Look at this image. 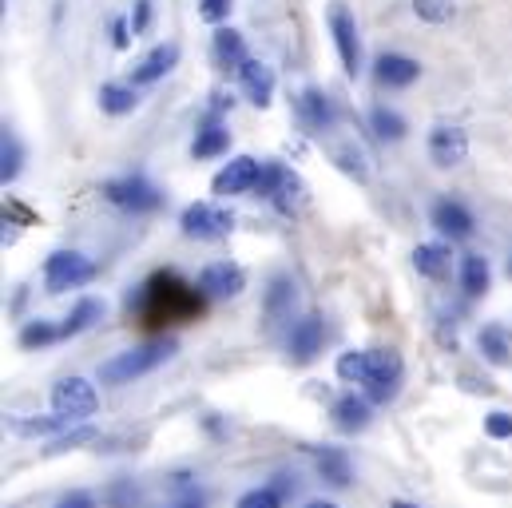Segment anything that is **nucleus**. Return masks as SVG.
I'll list each match as a JSON object with an SVG mask.
<instances>
[{"label": "nucleus", "instance_id": "1", "mask_svg": "<svg viewBox=\"0 0 512 508\" xmlns=\"http://www.w3.org/2000/svg\"><path fill=\"white\" fill-rule=\"evenodd\" d=\"M131 310H135L139 326L155 330L163 322L195 318L203 310V290L199 286H187L175 270H159V274H151L139 286V294H131Z\"/></svg>", "mask_w": 512, "mask_h": 508}, {"label": "nucleus", "instance_id": "2", "mask_svg": "<svg viewBox=\"0 0 512 508\" xmlns=\"http://www.w3.org/2000/svg\"><path fill=\"white\" fill-rule=\"evenodd\" d=\"M175 350H179L175 338H151V342H143V346H135V350H124V354L108 358V362L100 366V381H104V385H128V381L159 370Z\"/></svg>", "mask_w": 512, "mask_h": 508}, {"label": "nucleus", "instance_id": "3", "mask_svg": "<svg viewBox=\"0 0 512 508\" xmlns=\"http://www.w3.org/2000/svg\"><path fill=\"white\" fill-rule=\"evenodd\" d=\"M104 199L112 207H120V211L143 215V211H155L163 203V191L147 175H124V179H108L104 183Z\"/></svg>", "mask_w": 512, "mask_h": 508}, {"label": "nucleus", "instance_id": "4", "mask_svg": "<svg viewBox=\"0 0 512 508\" xmlns=\"http://www.w3.org/2000/svg\"><path fill=\"white\" fill-rule=\"evenodd\" d=\"M258 199H270L278 211H294L298 203H302V179L286 167V163H278V159H266L262 163V179H258Z\"/></svg>", "mask_w": 512, "mask_h": 508}, {"label": "nucleus", "instance_id": "5", "mask_svg": "<svg viewBox=\"0 0 512 508\" xmlns=\"http://www.w3.org/2000/svg\"><path fill=\"white\" fill-rule=\"evenodd\" d=\"M92 278H96V266L80 251H56L44 262V286H48V294H64V290L88 286Z\"/></svg>", "mask_w": 512, "mask_h": 508}, {"label": "nucleus", "instance_id": "6", "mask_svg": "<svg viewBox=\"0 0 512 508\" xmlns=\"http://www.w3.org/2000/svg\"><path fill=\"white\" fill-rule=\"evenodd\" d=\"M370 354L374 358H370V378L362 385V397L370 405H385V401L397 397L401 378H405V366H401V354H393V350H370Z\"/></svg>", "mask_w": 512, "mask_h": 508}, {"label": "nucleus", "instance_id": "7", "mask_svg": "<svg viewBox=\"0 0 512 508\" xmlns=\"http://www.w3.org/2000/svg\"><path fill=\"white\" fill-rule=\"evenodd\" d=\"M52 409L68 421H84L100 409V397H96V385L84 378H64L52 385Z\"/></svg>", "mask_w": 512, "mask_h": 508}, {"label": "nucleus", "instance_id": "8", "mask_svg": "<svg viewBox=\"0 0 512 508\" xmlns=\"http://www.w3.org/2000/svg\"><path fill=\"white\" fill-rule=\"evenodd\" d=\"M179 227H183L187 239H203V243H207V239H223V235H231L235 215L223 211V207H215V203H191V207L183 211Z\"/></svg>", "mask_w": 512, "mask_h": 508}, {"label": "nucleus", "instance_id": "9", "mask_svg": "<svg viewBox=\"0 0 512 508\" xmlns=\"http://www.w3.org/2000/svg\"><path fill=\"white\" fill-rule=\"evenodd\" d=\"M330 36H334V44H338V56H342L346 76H358V68H362L358 24H354V16H350V8H346L342 0H338V4H330Z\"/></svg>", "mask_w": 512, "mask_h": 508}, {"label": "nucleus", "instance_id": "10", "mask_svg": "<svg viewBox=\"0 0 512 508\" xmlns=\"http://www.w3.org/2000/svg\"><path fill=\"white\" fill-rule=\"evenodd\" d=\"M258 179H262V163H258L255 155H235L219 175H215V183H211V191L215 195H247V191H255Z\"/></svg>", "mask_w": 512, "mask_h": 508}, {"label": "nucleus", "instance_id": "11", "mask_svg": "<svg viewBox=\"0 0 512 508\" xmlns=\"http://www.w3.org/2000/svg\"><path fill=\"white\" fill-rule=\"evenodd\" d=\"M207 298H235V294H243V286H247V274H243V266H235V262H211V266H203L199 270V282H195Z\"/></svg>", "mask_w": 512, "mask_h": 508}, {"label": "nucleus", "instance_id": "12", "mask_svg": "<svg viewBox=\"0 0 512 508\" xmlns=\"http://www.w3.org/2000/svg\"><path fill=\"white\" fill-rule=\"evenodd\" d=\"M290 358L298 362V366H306V362H314L318 354H322V346H326V326H322V318L318 314H306V318H298L294 326H290Z\"/></svg>", "mask_w": 512, "mask_h": 508}, {"label": "nucleus", "instance_id": "13", "mask_svg": "<svg viewBox=\"0 0 512 508\" xmlns=\"http://www.w3.org/2000/svg\"><path fill=\"white\" fill-rule=\"evenodd\" d=\"M429 155L437 167H457L469 155V135L461 127H433L429 131Z\"/></svg>", "mask_w": 512, "mask_h": 508}, {"label": "nucleus", "instance_id": "14", "mask_svg": "<svg viewBox=\"0 0 512 508\" xmlns=\"http://www.w3.org/2000/svg\"><path fill=\"white\" fill-rule=\"evenodd\" d=\"M433 227L445 235V239H469L473 235V215L465 203L457 199H437L433 203Z\"/></svg>", "mask_w": 512, "mask_h": 508}, {"label": "nucleus", "instance_id": "15", "mask_svg": "<svg viewBox=\"0 0 512 508\" xmlns=\"http://www.w3.org/2000/svg\"><path fill=\"white\" fill-rule=\"evenodd\" d=\"M374 76L385 88H409L417 76H421V64L413 56H401V52H382L374 60Z\"/></svg>", "mask_w": 512, "mask_h": 508}, {"label": "nucleus", "instance_id": "16", "mask_svg": "<svg viewBox=\"0 0 512 508\" xmlns=\"http://www.w3.org/2000/svg\"><path fill=\"white\" fill-rule=\"evenodd\" d=\"M175 60H179V48H175V44H155V48H151L135 68H131V88L163 80V76L175 68Z\"/></svg>", "mask_w": 512, "mask_h": 508}, {"label": "nucleus", "instance_id": "17", "mask_svg": "<svg viewBox=\"0 0 512 508\" xmlns=\"http://www.w3.org/2000/svg\"><path fill=\"white\" fill-rule=\"evenodd\" d=\"M298 116H302V124L310 127V131H330L334 120H338V108H334V100H330L326 92L306 88V92L298 96Z\"/></svg>", "mask_w": 512, "mask_h": 508}, {"label": "nucleus", "instance_id": "18", "mask_svg": "<svg viewBox=\"0 0 512 508\" xmlns=\"http://www.w3.org/2000/svg\"><path fill=\"white\" fill-rule=\"evenodd\" d=\"M239 84H243V92H247V100L255 108H266L274 100V68L262 64V60H247L239 68Z\"/></svg>", "mask_w": 512, "mask_h": 508}, {"label": "nucleus", "instance_id": "19", "mask_svg": "<svg viewBox=\"0 0 512 508\" xmlns=\"http://www.w3.org/2000/svg\"><path fill=\"white\" fill-rule=\"evenodd\" d=\"M334 425H338L342 433H362V429L370 425V401L358 397V393L338 397V401H334Z\"/></svg>", "mask_w": 512, "mask_h": 508}, {"label": "nucleus", "instance_id": "20", "mask_svg": "<svg viewBox=\"0 0 512 508\" xmlns=\"http://www.w3.org/2000/svg\"><path fill=\"white\" fill-rule=\"evenodd\" d=\"M231 147V131L223 127V120H203L199 124V135H195V143H191V155L195 159H215V155H223Z\"/></svg>", "mask_w": 512, "mask_h": 508}, {"label": "nucleus", "instance_id": "21", "mask_svg": "<svg viewBox=\"0 0 512 508\" xmlns=\"http://www.w3.org/2000/svg\"><path fill=\"white\" fill-rule=\"evenodd\" d=\"M318 477L334 489H350V481H354L350 457L342 449H318Z\"/></svg>", "mask_w": 512, "mask_h": 508}, {"label": "nucleus", "instance_id": "22", "mask_svg": "<svg viewBox=\"0 0 512 508\" xmlns=\"http://www.w3.org/2000/svg\"><path fill=\"white\" fill-rule=\"evenodd\" d=\"M215 64L219 68H235V72L247 64V44H243V36L235 28H219L215 32Z\"/></svg>", "mask_w": 512, "mask_h": 508}, {"label": "nucleus", "instance_id": "23", "mask_svg": "<svg viewBox=\"0 0 512 508\" xmlns=\"http://www.w3.org/2000/svg\"><path fill=\"white\" fill-rule=\"evenodd\" d=\"M100 318H104V302H100V298H80V302H76V310L64 318L60 334H64V338H76V334L92 330Z\"/></svg>", "mask_w": 512, "mask_h": 508}, {"label": "nucleus", "instance_id": "24", "mask_svg": "<svg viewBox=\"0 0 512 508\" xmlns=\"http://www.w3.org/2000/svg\"><path fill=\"white\" fill-rule=\"evenodd\" d=\"M477 346H481V354H485L489 366H509L512 362V342L501 326H485L477 334Z\"/></svg>", "mask_w": 512, "mask_h": 508}, {"label": "nucleus", "instance_id": "25", "mask_svg": "<svg viewBox=\"0 0 512 508\" xmlns=\"http://www.w3.org/2000/svg\"><path fill=\"white\" fill-rule=\"evenodd\" d=\"M413 266L425 274V278H445L449 274V247L441 243H421L413 251Z\"/></svg>", "mask_w": 512, "mask_h": 508}, {"label": "nucleus", "instance_id": "26", "mask_svg": "<svg viewBox=\"0 0 512 508\" xmlns=\"http://www.w3.org/2000/svg\"><path fill=\"white\" fill-rule=\"evenodd\" d=\"M135 104H139V96L128 84H104L100 88V108L108 116H128V112H135Z\"/></svg>", "mask_w": 512, "mask_h": 508}, {"label": "nucleus", "instance_id": "27", "mask_svg": "<svg viewBox=\"0 0 512 508\" xmlns=\"http://www.w3.org/2000/svg\"><path fill=\"white\" fill-rule=\"evenodd\" d=\"M461 286H465V294H485L489 290V262L481 258V254H465L461 258Z\"/></svg>", "mask_w": 512, "mask_h": 508}, {"label": "nucleus", "instance_id": "28", "mask_svg": "<svg viewBox=\"0 0 512 508\" xmlns=\"http://www.w3.org/2000/svg\"><path fill=\"white\" fill-rule=\"evenodd\" d=\"M72 421L68 417H60V413H52V417H12V429L20 433V437H48V433H60V429H68Z\"/></svg>", "mask_w": 512, "mask_h": 508}, {"label": "nucleus", "instance_id": "29", "mask_svg": "<svg viewBox=\"0 0 512 508\" xmlns=\"http://www.w3.org/2000/svg\"><path fill=\"white\" fill-rule=\"evenodd\" d=\"M20 163H24V147H20V139L4 127V135H0V179L12 183V179L20 175Z\"/></svg>", "mask_w": 512, "mask_h": 508}, {"label": "nucleus", "instance_id": "30", "mask_svg": "<svg viewBox=\"0 0 512 508\" xmlns=\"http://www.w3.org/2000/svg\"><path fill=\"white\" fill-rule=\"evenodd\" d=\"M370 350H350V354H342L338 358V378L350 381V385H366L370 378Z\"/></svg>", "mask_w": 512, "mask_h": 508}, {"label": "nucleus", "instance_id": "31", "mask_svg": "<svg viewBox=\"0 0 512 508\" xmlns=\"http://www.w3.org/2000/svg\"><path fill=\"white\" fill-rule=\"evenodd\" d=\"M286 310H294V278L278 274V278L270 282V290H266V314L278 318V314H286Z\"/></svg>", "mask_w": 512, "mask_h": 508}, {"label": "nucleus", "instance_id": "32", "mask_svg": "<svg viewBox=\"0 0 512 508\" xmlns=\"http://www.w3.org/2000/svg\"><path fill=\"white\" fill-rule=\"evenodd\" d=\"M56 338H64V334H60V326L48 322V318H36V322H28V326L20 330V346H24V350L48 346V342H56Z\"/></svg>", "mask_w": 512, "mask_h": 508}, {"label": "nucleus", "instance_id": "33", "mask_svg": "<svg viewBox=\"0 0 512 508\" xmlns=\"http://www.w3.org/2000/svg\"><path fill=\"white\" fill-rule=\"evenodd\" d=\"M88 441H96V429H92V425H76V429H68L64 437H56V441H52L44 453H48V457H56V453H68V449L88 445Z\"/></svg>", "mask_w": 512, "mask_h": 508}, {"label": "nucleus", "instance_id": "34", "mask_svg": "<svg viewBox=\"0 0 512 508\" xmlns=\"http://www.w3.org/2000/svg\"><path fill=\"white\" fill-rule=\"evenodd\" d=\"M370 127H374L382 139H401V135H405V120H401L397 112H389V108H374V112H370Z\"/></svg>", "mask_w": 512, "mask_h": 508}, {"label": "nucleus", "instance_id": "35", "mask_svg": "<svg viewBox=\"0 0 512 508\" xmlns=\"http://www.w3.org/2000/svg\"><path fill=\"white\" fill-rule=\"evenodd\" d=\"M413 12L429 24H445L453 20V0H413Z\"/></svg>", "mask_w": 512, "mask_h": 508}, {"label": "nucleus", "instance_id": "36", "mask_svg": "<svg viewBox=\"0 0 512 508\" xmlns=\"http://www.w3.org/2000/svg\"><path fill=\"white\" fill-rule=\"evenodd\" d=\"M334 159H338V167H342V171H350V175L366 179V159H362V151H358V147L342 143V147H334Z\"/></svg>", "mask_w": 512, "mask_h": 508}, {"label": "nucleus", "instance_id": "37", "mask_svg": "<svg viewBox=\"0 0 512 508\" xmlns=\"http://www.w3.org/2000/svg\"><path fill=\"white\" fill-rule=\"evenodd\" d=\"M235 508H282V497L266 485V489H251V493H243Z\"/></svg>", "mask_w": 512, "mask_h": 508}, {"label": "nucleus", "instance_id": "38", "mask_svg": "<svg viewBox=\"0 0 512 508\" xmlns=\"http://www.w3.org/2000/svg\"><path fill=\"white\" fill-rule=\"evenodd\" d=\"M485 433H489L493 441H509L512 437V413H505V409L489 413V417H485Z\"/></svg>", "mask_w": 512, "mask_h": 508}, {"label": "nucleus", "instance_id": "39", "mask_svg": "<svg viewBox=\"0 0 512 508\" xmlns=\"http://www.w3.org/2000/svg\"><path fill=\"white\" fill-rule=\"evenodd\" d=\"M231 0H199V16L203 20H211V24H223L227 16H231Z\"/></svg>", "mask_w": 512, "mask_h": 508}, {"label": "nucleus", "instance_id": "40", "mask_svg": "<svg viewBox=\"0 0 512 508\" xmlns=\"http://www.w3.org/2000/svg\"><path fill=\"white\" fill-rule=\"evenodd\" d=\"M108 505H112V508H131V505H135V485H128V481H116V485L108 489Z\"/></svg>", "mask_w": 512, "mask_h": 508}, {"label": "nucleus", "instance_id": "41", "mask_svg": "<svg viewBox=\"0 0 512 508\" xmlns=\"http://www.w3.org/2000/svg\"><path fill=\"white\" fill-rule=\"evenodd\" d=\"M147 28H151V0H135V8H131V32L139 36Z\"/></svg>", "mask_w": 512, "mask_h": 508}, {"label": "nucleus", "instance_id": "42", "mask_svg": "<svg viewBox=\"0 0 512 508\" xmlns=\"http://www.w3.org/2000/svg\"><path fill=\"white\" fill-rule=\"evenodd\" d=\"M56 508H96V497H92V493H84V489H76V493H68Z\"/></svg>", "mask_w": 512, "mask_h": 508}, {"label": "nucleus", "instance_id": "43", "mask_svg": "<svg viewBox=\"0 0 512 508\" xmlns=\"http://www.w3.org/2000/svg\"><path fill=\"white\" fill-rule=\"evenodd\" d=\"M112 44H116V48H128L131 44V20H116V24H112Z\"/></svg>", "mask_w": 512, "mask_h": 508}, {"label": "nucleus", "instance_id": "44", "mask_svg": "<svg viewBox=\"0 0 512 508\" xmlns=\"http://www.w3.org/2000/svg\"><path fill=\"white\" fill-rule=\"evenodd\" d=\"M306 508H338V505H330V501H310Z\"/></svg>", "mask_w": 512, "mask_h": 508}, {"label": "nucleus", "instance_id": "45", "mask_svg": "<svg viewBox=\"0 0 512 508\" xmlns=\"http://www.w3.org/2000/svg\"><path fill=\"white\" fill-rule=\"evenodd\" d=\"M389 508H417V505H409V501H393Z\"/></svg>", "mask_w": 512, "mask_h": 508}, {"label": "nucleus", "instance_id": "46", "mask_svg": "<svg viewBox=\"0 0 512 508\" xmlns=\"http://www.w3.org/2000/svg\"><path fill=\"white\" fill-rule=\"evenodd\" d=\"M175 508H199V505H175Z\"/></svg>", "mask_w": 512, "mask_h": 508}, {"label": "nucleus", "instance_id": "47", "mask_svg": "<svg viewBox=\"0 0 512 508\" xmlns=\"http://www.w3.org/2000/svg\"><path fill=\"white\" fill-rule=\"evenodd\" d=\"M509 274H512V258H509Z\"/></svg>", "mask_w": 512, "mask_h": 508}]
</instances>
